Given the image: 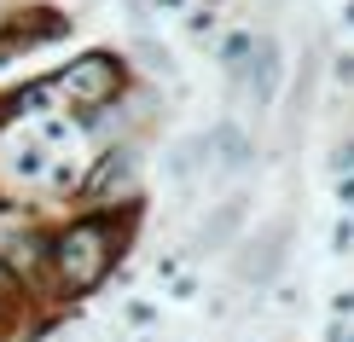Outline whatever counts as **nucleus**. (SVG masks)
<instances>
[{
	"mask_svg": "<svg viewBox=\"0 0 354 342\" xmlns=\"http://www.w3.org/2000/svg\"><path fill=\"white\" fill-rule=\"evenodd\" d=\"M87 162H93V145L82 140L70 111H24L0 133V186L6 191L53 198L82 180Z\"/></svg>",
	"mask_w": 354,
	"mask_h": 342,
	"instance_id": "1",
	"label": "nucleus"
},
{
	"mask_svg": "<svg viewBox=\"0 0 354 342\" xmlns=\"http://www.w3.org/2000/svg\"><path fill=\"white\" fill-rule=\"evenodd\" d=\"M111 273V227L105 220H82L58 238V278L70 290H93Z\"/></svg>",
	"mask_w": 354,
	"mask_h": 342,
	"instance_id": "2",
	"label": "nucleus"
},
{
	"mask_svg": "<svg viewBox=\"0 0 354 342\" xmlns=\"http://www.w3.org/2000/svg\"><path fill=\"white\" fill-rule=\"evenodd\" d=\"M0 290H12V273H6V267H0Z\"/></svg>",
	"mask_w": 354,
	"mask_h": 342,
	"instance_id": "3",
	"label": "nucleus"
}]
</instances>
